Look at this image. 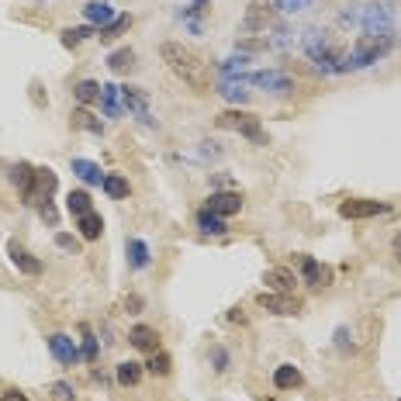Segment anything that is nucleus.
Returning a JSON list of instances; mask_svg holds the SVG:
<instances>
[{"instance_id": "nucleus-1", "label": "nucleus", "mask_w": 401, "mask_h": 401, "mask_svg": "<svg viewBox=\"0 0 401 401\" xmlns=\"http://www.w3.org/2000/svg\"><path fill=\"white\" fill-rule=\"evenodd\" d=\"M160 59L167 63L180 83H187L194 94H208L211 90V73H208V63L200 59L198 52H191L187 45L180 42H160Z\"/></svg>"}, {"instance_id": "nucleus-2", "label": "nucleus", "mask_w": 401, "mask_h": 401, "mask_svg": "<svg viewBox=\"0 0 401 401\" xmlns=\"http://www.w3.org/2000/svg\"><path fill=\"white\" fill-rule=\"evenodd\" d=\"M388 52H391V38H388V35H360V42H357L349 52H342V73L373 66V63H381Z\"/></svg>"}, {"instance_id": "nucleus-3", "label": "nucleus", "mask_w": 401, "mask_h": 401, "mask_svg": "<svg viewBox=\"0 0 401 401\" xmlns=\"http://www.w3.org/2000/svg\"><path fill=\"white\" fill-rule=\"evenodd\" d=\"M301 45H304V52L315 66L329 69V73H342V52L333 42V35H325L322 28H311V32H304Z\"/></svg>"}, {"instance_id": "nucleus-4", "label": "nucleus", "mask_w": 401, "mask_h": 401, "mask_svg": "<svg viewBox=\"0 0 401 401\" xmlns=\"http://www.w3.org/2000/svg\"><path fill=\"white\" fill-rule=\"evenodd\" d=\"M215 125L218 128H225V132H239L242 138H249V142H256V145H270V135L263 132V125H260V118H253V114H246V111H222L218 118H215Z\"/></svg>"}, {"instance_id": "nucleus-5", "label": "nucleus", "mask_w": 401, "mask_h": 401, "mask_svg": "<svg viewBox=\"0 0 401 401\" xmlns=\"http://www.w3.org/2000/svg\"><path fill=\"white\" fill-rule=\"evenodd\" d=\"M242 83H253V87H260L267 94H287V90H294V80L287 73H277V69H263V73H253V76L246 73Z\"/></svg>"}, {"instance_id": "nucleus-6", "label": "nucleus", "mask_w": 401, "mask_h": 401, "mask_svg": "<svg viewBox=\"0 0 401 401\" xmlns=\"http://www.w3.org/2000/svg\"><path fill=\"white\" fill-rule=\"evenodd\" d=\"M121 100H125V107L132 111L142 125L156 128V114H152V107H149V94H145V90H138V87H121Z\"/></svg>"}, {"instance_id": "nucleus-7", "label": "nucleus", "mask_w": 401, "mask_h": 401, "mask_svg": "<svg viewBox=\"0 0 401 401\" xmlns=\"http://www.w3.org/2000/svg\"><path fill=\"white\" fill-rule=\"evenodd\" d=\"M339 215L342 218H381V215H391V204H384V200H342Z\"/></svg>"}, {"instance_id": "nucleus-8", "label": "nucleus", "mask_w": 401, "mask_h": 401, "mask_svg": "<svg viewBox=\"0 0 401 401\" xmlns=\"http://www.w3.org/2000/svg\"><path fill=\"white\" fill-rule=\"evenodd\" d=\"M204 208L215 211V215H222V218H229V215H239V211H242V194H235V191H215Z\"/></svg>"}, {"instance_id": "nucleus-9", "label": "nucleus", "mask_w": 401, "mask_h": 401, "mask_svg": "<svg viewBox=\"0 0 401 401\" xmlns=\"http://www.w3.org/2000/svg\"><path fill=\"white\" fill-rule=\"evenodd\" d=\"M49 353L63 364V367H73L76 360H80V349H76V342L69 339V335L63 333H56V335H49Z\"/></svg>"}, {"instance_id": "nucleus-10", "label": "nucleus", "mask_w": 401, "mask_h": 401, "mask_svg": "<svg viewBox=\"0 0 401 401\" xmlns=\"http://www.w3.org/2000/svg\"><path fill=\"white\" fill-rule=\"evenodd\" d=\"M256 304L267 308V311H273V315H298L301 311L298 298H291V294H277V291H273V294H260Z\"/></svg>"}, {"instance_id": "nucleus-11", "label": "nucleus", "mask_w": 401, "mask_h": 401, "mask_svg": "<svg viewBox=\"0 0 401 401\" xmlns=\"http://www.w3.org/2000/svg\"><path fill=\"white\" fill-rule=\"evenodd\" d=\"M56 184H59V180H56V173L42 167V169H38V176H35V191H32V200H28V204H38V208H42V204H49V198L56 194Z\"/></svg>"}, {"instance_id": "nucleus-12", "label": "nucleus", "mask_w": 401, "mask_h": 401, "mask_svg": "<svg viewBox=\"0 0 401 401\" xmlns=\"http://www.w3.org/2000/svg\"><path fill=\"white\" fill-rule=\"evenodd\" d=\"M35 176H38V169H35V167H28V163H18V167L11 169V184L18 187V194H21V200H25V204L32 200Z\"/></svg>"}, {"instance_id": "nucleus-13", "label": "nucleus", "mask_w": 401, "mask_h": 401, "mask_svg": "<svg viewBox=\"0 0 401 401\" xmlns=\"http://www.w3.org/2000/svg\"><path fill=\"white\" fill-rule=\"evenodd\" d=\"M7 253H11L14 267L21 270V273H32V277H38V273H42V263L35 260L32 253H28V249H25L21 242H18V239H11V242H7Z\"/></svg>"}, {"instance_id": "nucleus-14", "label": "nucleus", "mask_w": 401, "mask_h": 401, "mask_svg": "<svg viewBox=\"0 0 401 401\" xmlns=\"http://www.w3.org/2000/svg\"><path fill=\"white\" fill-rule=\"evenodd\" d=\"M298 267H301V273H304V284H311V287H322V284L333 280V270L318 267L315 256H298Z\"/></svg>"}, {"instance_id": "nucleus-15", "label": "nucleus", "mask_w": 401, "mask_h": 401, "mask_svg": "<svg viewBox=\"0 0 401 401\" xmlns=\"http://www.w3.org/2000/svg\"><path fill=\"white\" fill-rule=\"evenodd\" d=\"M263 280L270 284V291H277V294H291V291L298 287V277H294L287 267H270Z\"/></svg>"}, {"instance_id": "nucleus-16", "label": "nucleus", "mask_w": 401, "mask_h": 401, "mask_svg": "<svg viewBox=\"0 0 401 401\" xmlns=\"http://www.w3.org/2000/svg\"><path fill=\"white\" fill-rule=\"evenodd\" d=\"M83 21L94 28V25H107V21H114V7L107 4V0H90L87 7H83Z\"/></svg>"}, {"instance_id": "nucleus-17", "label": "nucleus", "mask_w": 401, "mask_h": 401, "mask_svg": "<svg viewBox=\"0 0 401 401\" xmlns=\"http://www.w3.org/2000/svg\"><path fill=\"white\" fill-rule=\"evenodd\" d=\"M128 342H132L135 349H142V353H156L160 349V333L149 329V325H135L132 333H128Z\"/></svg>"}, {"instance_id": "nucleus-18", "label": "nucleus", "mask_w": 401, "mask_h": 401, "mask_svg": "<svg viewBox=\"0 0 401 401\" xmlns=\"http://www.w3.org/2000/svg\"><path fill=\"white\" fill-rule=\"evenodd\" d=\"M100 104H104V114L107 118H121V111H125V100H121V87H114V83H107V87H100Z\"/></svg>"}, {"instance_id": "nucleus-19", "label": "nucleus", "mask_w": 401, "mask_h": 401, "mask_svg": "<svg viewBox=\"0 0 401 401\" xmlns=\"http://www.w3.org/2000/svg\"><path fill=\"white\" fill-rule=\"evenodd\" d=\"M273 384L280 388V391H294L304 384V377H301V370L294 364H280V367L273 370Z\"/></svg>"}, {"instance_id": "nucleus-20", "label": "nucleus", "mask_w": 401, "mask_h": 401, "mask_svg": "<svg viewBox=\"0 0 401 401\" xmlns=\"http://www.w3.org/2000/svg\"><path fill=\"white\" fill-rule=\"evenodd\" d=\"M76 232H80V239L94 242V239H100V232H104V218H100L97 211L80 215V218H76Z\"/></svg>"}, {"instance_id": "nucleus-21", "label": "nucleus", "mask_w": 401, "mask_h": 401, "mask_svg": "<svg viewBox=\"0 0 401 401\" xmlns=\"http://www.w3.org/2000/svg\"><path fill=\"white\" fill-rule=\"evenodd\" d=\"M198 229L204 235H225V232H229L225 218H222V215H215V211H208V208H200V211H198Z\"/></svg>"}, {"instance_id": "nucleus-22", "label": "nucleus", "mask_w": 401, "mask_h": 401, "mask_svg": "<svg viewBox=\"0 0 401 401\" xmlns=\"http://www.w3.org/2000/svg\"><path fill=\"white\" fill-rule=\"evenodd\" d=\"M270 21H273V7H267V4H249V11H246V28L249 32L267 28Z\"/></svg>"}, {"instance_id": "nucleus-23", "label": "nucleus", "mask_w": 401, "mask_h": 401, "mask_svg": "<svg viewBox=\"0 0 401 401\" xmlns=\"http://www.w3.org/2000/svg\"><path fill=\"white\" fill-rule=\"evenodd\" d=\"M73 173H76L83 184H90V187L104 184V173H100V167L94 160H73Z\"/></svg>"}, {"instance_id": "nucleus-24", "label": "nucleus", "mask_w": 401, "mask_h": 401, "mask_svg": "<svg viewBox=\"0 0 401 401\" xmlns=\"http://www.w3.org/2000/svg\"><path fill=\"white\" fill-rule=\"evenodd\" d=\"M100 187L107 191V198H114V200H125L128 194H132V184H128L125 176H118V173L104 176V184H100Z\"/></svg>"}, {"instance_id": "nucleus-25", "label": "nucleus", "mask_w": 401, "mask_h": 401, "mask_svg": "<svg viewBox=\"0 0 401 401\" xmlns=\"http://www.w3.org/2000/svg\"><path fill=\"white\" fill-rule=\"evenodd\" d=\"M128 267L132 270L149 267V246H145L142 239H128Z\"/></svg>"}, {"instance_id": "nucleus-26", "label": "nucleus", "mask_w": 401, "mask_h": 401, "mask_svg": "<svg viewBox=\"0 0 401 401\" xmlns=\"http://www.w3.org/2000/svg\"><path fill=\"white\" fill-rule=\"evenodd\" d=\"M132 63H135V52H132V49H114V52L107 56V69H111V73H128V69H132Z\"/></svg>"}, {"instance_id": "nucleus-27", "label": "nucleus", "mask_w": 401, "mask_h": 401, "mask_svg": "<svg viewBox=\"0 0 401 401\" xmlns=\"http://www.w3.org/2000/svg\"><path fill=\"white\" fill-rule=\"evenodd\" d=\"M132 28V14H114V21H107L104 28H100V38H118V35H125Z\"/></svg>"}, {"instance_id": "nucleus-28", "label": "nucleus", "mask_w": 401, "mask_h": 401, "mask_svg": "<svg viewBox=\"0 0 401 401\" xmlns=\"http://www.w3.org/2000/svg\"><path fill=\"white\" fill-rule=\"evenodd\" d=\"M138 381H142V367H138L135 360H125V364L118 367V384H121V388H135Z\"/></svg>"}, {"instance_id": "nucleus-29", "label": "nucleus", "mask_w": 401, "mask_h": 401, "mask_svg": "<svg viewBox=\"0 0 401 401\" xmlns=\"http://www.w3.org/2000/svg\"><path fill=\"white\" fill-rule=\"evenodd\" d=\"M73 97L80 100V104H94V100L100 97V83H94V80H80V83L73 87Z\"/></svg>"}, {"instance_id": "nucleus-30", "label": "nucleus", "mask_w": 401, "mask_h": 401, "mask_svg": "<svg viewBox=\"0 0 401 401\" xmlns=\"http://www.w3.org/2000/svg\"><path fill=\"white\" fill-rule=\"evenodd\" d=\"M66 204H69V211L80 218V215H87V211H94V204H90V194L87 191H73L66 198Z\"/></svg>"}, {"instance_id": "nucleus-31", "label": "nucleus", "mask_w": 401, "mask_h": 401, "mask_svg": "<svg viewBox=\"0 0 401 401\" xmlns=\"http://www.w3.org/2000/svg\"><path fill=\"white\" fill-rule=\"evenodd\" d=\"M218 94H225V97L232 100V104H246L249 94L239 87V80H222V87H218Z\"/></svg>"}, {"instance_id": "nucleus-32", "label": "nucleus", "mask_w": 401, "mask_h": 401, "mask_svg": "<svg viewBox=\"0 0 401 401\" xmlns=\"http://www.w3.org/2000/svg\"><path fill=\"white\" fill-rule=\"evenodd\" d=\"M80 357L87 360V364H94L97 360V339H94V333L83 325V342H80Z\"/></svg>"}, {"instance_id": "nucleus-33", "label": "nucleus", "mask_w": 401, "mask_h": 401, "mask_svg": "<svg viewBox=\"0 0 401 401\" xmlns=\"http://www.w3.org/2000/svg\"><path fill=\"white\" fill-rule=\"evenodd\" d=\"M90 35H94L90 25H83V28H66V32H63V45L73 49V45H80V42H83V38H90Z\"/></svg>"}, {"instance_id": "nucleus-34", "label": "nucleus", "mask_w": 401, "mask_h": 401, "mask_svg": "<svg viewBox=\"0 0 401 401\" xmlns=\"http://www.w3.org/2000/svg\"><path fill=\"white\" fill-rule=\"evenodd\" d=\"M73 118H76V125H80V128H87V132H94V135H100V132H104V125H100V121H97V118H94V114H87L83 107H80V111H76Z\"/></svg>"}, {"instance_id": "nucleus-35", "label": "nucleus", "mask_w": 401, "mask_h": 401, "mask_svg": "<svg viewBox=\"0 0 401 401\" xmlns=\"http://www.w3.org/2000/svg\"><path fill=\"white\" fill-rule=\"evenodd\" d=\"M145 367L152 370L156 377H163V373H169V357H167V353H160V349H156V353L149 357V364H145Z\"/></svg>"}, {"instance_id": "nucleus-36", "label": "nucleus", "mask_w": 401, "mask_h": 401, "mask_svg": "<svg viewBox=\"0 0 401 401\" xmlns=\"http://www.w3.org/2000/svg\"><path fill=\"white\" fill-rule=\"evenodd\" d=\"M246 66H249V59H246V56H232V59H225V63H222V76H239Z\"/></svg>"}, {"instance_id": "nucleus-37", "label": "nucleus", "mask_w": 401, "mask_h": 401, "mask_svg": "<svg viewBox=\"0 0 401 401\" xmlns=\"http://www.w3.org/2000/svg\"><path fill=\"white\" fill-rule=\"evenodd\" d=\"M311 0H273V11H284V14H294L301 7H308Z\"/></svg>"}, {"instance_id": "nucleus-38", "label": "nucleus", "mask_w": 401, "mask_h": 401, "mask_svg": "<svg viewBox=\"0 0 401 401\" xmlns=\"http://www.w3.org/2000/svg\"><path fill=\"white\" fill-rule=\"evenodd\" d=\"M211 367L218 370V373H222V370H229V353H225L222 346H215V349H211Z\"/></svg>"}, {"instance_id": "nucleus-39", "label": "nucleus", "mask_w": 401, "mask_h": 401, "mask_svg": "<svg viewBox=\"0 0 401 401\" xmlns=\"http://www.w3.org/2000/svg\"><path fill=\"white\" fill-rule=\"evenodd\" d=\"M52 401H73V388H69L66 381L52 384Z\"/></svg>"}, {"instance_id": "nucleus-40", "label": "nucleus", "mask_w": 401, "mask_h": 401, "mask_svg": "<svg viewBox=\"0 0 401 401\" xmlns=\"http://www.w3.org/2000/svg\"><path fill=\"white\" fill-rule=\"evenodd\" d=\"M38 211H42V222H45V225H56V229H59V211H56L52 204H42Z\"/></svg>"}, {"instance_id": "nucleus-41", "label": "nucleus", "mask_w": 401, "mask_h": 401, "mask_svg": "<svg viewBox=\"0 0 401 401\" xmlns=\"http://www.w3.org/2000/svg\"><path fill=\"white\" fill-rule=\"evenodd\" d=\"M0 401H28V395H21V391H4Z\"/></svg>"}, {"instance_id": "nucleus-42", "label": "nucleus", "mask_w": 401, "mask_h": 401, "mask_svg": "<svg viewBox=\"0 0 401 401\" xmlns=\"http://www.w3.org/2000/svg\"><path fill=\"white\" fill-rule=\"evenodd\" d=\"M335 342H339V349H349V333L339 329V333H335Z\"/></svg>"}, {"instance_id": "nucleus-43", "label": "nucleus", "mask_w": 401, "mask_h": 401, "mask_svg": "<svg viewBox=\"0 0 401 401\" xmlns=\"http://www.w3.org/2000/svg\"><path fill=\"white\" fill-rule=\"evenodd\" d=\"M191 11H194V14H204V11H208V0H194V7H191Z\"/></svg>"}, {"instance_id": "nucleus-44", "label": "nucleus", "mask_w": 401, "mask_h": 401, "mask_svg": "<svg viewBox=\"0 0 401 401\" xmlns=\"http://www.w3.org/2000/svg\"><path fill=\"white\" fill-rule=\"evenodd\" d=\"M128 308H132V311H142V298H135L132 294V298H128Z\"/></svg>"}, {"instance_id": "nucleus-45", "label": "nucleus", "mask_w": 401, "mask_h": 401, "mask_svg": "<svg viewBox=\"0 0 401 401\" xmlns=\"http://www.w3.org/2000/svg\"><path fill=\"white\" fill-rule=\"evenodd\" d=\"M395 256H398V263H401V232L395 235Z\"/></svg>"}]
</instances>
